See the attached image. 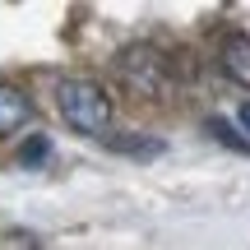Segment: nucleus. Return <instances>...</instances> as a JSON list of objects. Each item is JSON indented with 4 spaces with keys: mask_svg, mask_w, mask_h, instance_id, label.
Masks as SVG:
<instances>
[{
    "mask_svg": "<svg viewBox=\"0 0 250 250\" xmlns=\"http://www.w3.org/2000/svg\"><path fill=\"white\" fill-rule=\"evenodd\" d=\"M56 102H61V116L70 121L79 134H107V125H111V98H107L102 83H93V79H61Z\"/></svg>",
    "mask_w": 250,
    "mask_h": 250,
    "instance_id": "1",
    "label": "nucleus"
},
{
    "mask_svg": "<svg viewBox=\"0 0 250 250\" xmlns=\"http://www.w3.org/2000/svg\"><path fill=\"white\" fill-rule=\"evenodd\" d=\"M116 70L139 98H158L162 83H167V65H162V56L153 46H125L116 56Z\"/></svg>",
    "mask_w": 250,
    "mask_h": 250,
    "instance_id": "2",
    "label": "nucleus"
},
{
    "mask_svg": "<svg viewBox=\"0 0 250 250\" xmlns=\"http://www.w3.org/2000/svg\"><path fill=\"white\" fill-rule=\"evenodd\" d=\"M28 121H33V102H28V93L0 83V134H14L19 125H28Z\"/></svg>",
    "mask_w": 250,
    "mask_h": 250,
    "instance_id": "3",
    "label": "nucleus"
},
{
    "mask_svg": "<svg viewBox=\"0 0 250 250\" xmlns=\"http://www.w3.org/2000/svg\"><path fill=\"white\" fill-rule=\"evenodd\" d=\"M223 70L232 74L236 83H246V88H250V37L236 33V37H227V42H223Z\"/></svg>",
    "mask_w": 250,
    "mask_h": 250,
    "instance_id": "4",
    "label": "nucleus"
},
{
    "mask_svg": "<svg viewBox=\"0 0 250 250\" xmlns=\"http://www.w3.org/2000/svg\"><path fill=\"white\" fill-rule=\"evenodd\" d=\"M46 158H51V139H46V134H33V139L19 148V167H42Z\"/></svg>",
    "mask_w": 250,
    "mask_h": 250,
    "instance_id": "5",
    "label": "nucleus"
},
{
    "mask_svg": "<svg viewBox=\"0 0 250 250\" xmlns=\"http://www.w3.org/2000/svg\"><path fill=\"white\" fill-rule=\"evenodd\" d=\"M0 250H42V241H37V232H28V227H9V232L0 236Z\"/></svg>",
    "mask_w": 250,
    "mask_h": 250,
    "instance_id": "6",
    "label": "nucleus"
},
{
    "mask_svg": "<svg viewBox=\"0 0 250 250\" xmlns=\"http://www.w3.org/2000/svg\"><path fill=\"white\" fill-rule=\"evenodd\" d=\"M208 134H213L218 144H227V148H236V153H250V144H246V139H241V134H236L227 121H218V116L208 121Z\"/></svg>",
    "mask_w": 250,
    "mask_h": 250,
    "instance_id": "7",
    "label": "nucleus"
},
{
    "mask_svg": "<svg viewBox=\"0 0 250 250\" xmlns=\"http://www.w3.org/2000/svg\"><path fill=\"white\" fill-rule=\"evenodd\" d=\"M116 148H125V153H139V158H144V153H158L162 144H153V139H148V144H139V139H116Z\"/></svg>",
    "mask_w": 250,
    "mask_h": 250,
    "instance_id": "8",
    "label": "nucleus"
},
{
    "mask_svg": "<svg viewBox=\"0 0 250 250\" xmlns=\"http://www.w3.org/2000/svg\"><path fill=\"white\" fill-rule=\"evenodd\" d=\"M241 125H246V130H250V102H246V107H241Z\"/></svg>",
    "mask_w": 250,
    "mask_h": 250,
    "instance_id": "9",
    "label": "nucleus"
}]
</instances>
